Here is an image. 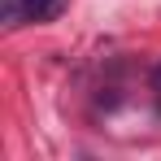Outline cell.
<instances>
[{
    "label": "cell",
    "mask_w": 161,
    "mask_h": 161,
    "mask_svg": "<svg viewBox=\"0 0 161 161\" xmlns=\"http://www.w3.org/2000/svg\"><path fill=\"white\" fill-rule=\"evenodd\" d=\"M65 0H0V22L9 31L18 26H39V22H53L61 18Z\"/></svg>",
    "instance_id": "cell-1"
},
{
    "label": "cell",
    "mask_w": 161,
    "mask_h": 161,
    "mask_svg": "<svg viewBox=\"0 0 161 161\" xmlns=\"http://www.w3.org/2000/svg\"><path fill=\"white\" fill-rule=\"evenodd\" d=\"M153 79H157V83H161V65H157V74H153Z\"/></svg>",
    "instance_id": "cell-2"
}]
</instances>
